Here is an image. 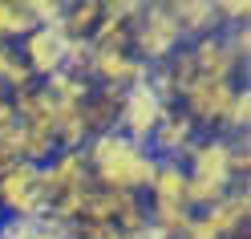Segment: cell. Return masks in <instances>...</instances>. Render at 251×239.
<instances>
[{
	"label": "cell",
	"instance_id": "1",
	"mask_svg": "<svg viewBox=\"0 0 251 239\" xmlns=\"http://www.w3.org/2000/svg\"><path fill=\"white\" fill-rule=\"evenodd\" d=\"M81 154L89 162L93 183L105 186V190H126V195H142L154 179V170H158V154L150 146L130 142L122 130L93 134Z\"/></svg>",
	"mask_w": 251,
	"mask_h": 239
},
{
	"label": "cell",
	"instance_id": "2",
	"mask_svg": "<svg viewBox=\"0 0 251 239\" xmlns=\"http://www.w3.org/2000/svg\"><path fill=\"white\" fill-rule=\"evenodd\" d=\"M182 45L186 41L178 33L175 17H170V8L166 4H142V12H138L134 25H130V53L142 61L146 69H158L182 49Z\"/></svg>",
	"mask_w": 251,
	"mask_h": 239
},
{
	"label": "cell",
	"instance_id": "3",
	"mask_svg": "<svg viewBox=\"0 0 251 239\" xmlns=\"http://www.w3.org/2000/svg\"><path fill=\"white\" fill-rule=\"evenodd\" d=\"M0 215L4 219H45L49 199L41 186V166L17 162L8 174H0Z\"/></svg>",
	"mask_w": 251,
	"mask_h": 239
},
{
	"label": "cell",
	"instance_id": "4",
	"mask_svg": "<svg viewBox=\"0 0 251 239\" xmlns=\"http://www.w3.org/2000/svg\"><path fill=\"white\" fill-rule=\"evenodd\" d=\"M235 89H239V81H191L182 89V98H178V109L186 118H191L199 130H219L223 126V118H227V109H231V102H235Z\"/></svg>",
	"mask_w": 251,
	"mask_h": 239
},
{
	"label": "cell",
	"instance_id": "5",
	"mask_svg": "<svg viewBox=\"0 0 251 239\" xmlns=\"http://www.w3.org/2000/svg\"><path fill=\"white\" fill-rule=\"evenodd\" d=\"M175 106H166L158 93H154L146 81L142 85H134V89H126V98H122V114H118V130L138 142V146H150V138L154 130L162 126V118L170 114Z\"/></svg>",
	"mask_w": 251,
	"mask_h": 239
},
{
	"label": "cell",
	"instance_id": "6",
	"mask_svg": "<svg viewBox=\"0 0 251 239\" xmlns=\"http://www.w3.org/2000/svg\"><path fill=\"white\" fill-rule=\"evenodd\" d=\"M17 49V57L28 65V73L37 77V81H45V77H53L65 69V53H69V37L61 33V25L53 28H33L21 45H12Z\"/></svg>",
	"mask_w": 251,
	"mask_h": 239
},
{
	"label": "cell",
	"instance_id": "7",
	"mask_svg": "<svg viewBox=\"0 0 251 239\" xmlns=\"http://www.w3.org/2000/svg\"><path fill=\"white\" fill-rule=\"evenodd\" d=\"M186 53H191L195 77H202V81H243V73H247L223 33H207V37L191 41Z\"/></svg>",
	"mask_w": 251,
	"mask_h": 239
},
{
	"label": "cell",
	"instance_id": "8",
	"mask_svg": "<svg viewBox=\"0 0 251 239\" xmlns=\"http://www.w3.org/2000/svg\"><path fill=\"white\" fill-rule=\"evenodd\" d=\"M178 162L186 166V174L195 179H215V183H235L231 174V142L219 138V134H199L191 146L178 154Z\"/></svg>",
	"mask_w": 251,
	"mask_h": 239
},
{
	"label": "cell",
	"instance_id": "9",
	"mask_svg": "<svg viewBox=\"0 0 251 239\" xmlns=\"http://www.w3.org/2000/svg\"><path fill=\"white\" fill-rule=\"evenodd\" d=\"M89 183H93V174H89V162H85L81 150H57L41 166V186H45V199L49 203L69 195V190H81Z\"/></svg>",
	"mask_w": 251,
	"mask_h": 239
},
{
	"label": "cell",
	"instance_id": "10",
	"mask_svg": "<svg viewBox=\"0 0 251 239\" xmlns=\"http://www.w3.org/2000/svg\"><path fill=\"white\" fill-rule=\"evenodd\" d=\"M150 77V69L138 61L134 53H105L93 49V65H89V81L93 85H109V89H134Z\"/></svg>",
	"mask_w": 251,
	"mask_h": 239
},
{
	"label": "cell",
	"instance_id": "11",
	"mask_svg": "<svg viewBox=\"0 0 251 239\" xmlns=\"http://www.w3.org/2000/svg\"><path fill=\"white\" fill-rule=\"evenodd\" d=\"M146 195H150L146 199L150 207H186V166L178 158H158V170H154Z\"/></svg>",
	"mask_w": 251,
	"mask_h": 239
},
{
	"label": "cell",
	"instance_id": "12",
	"mask_svg": "<svg viewBox=\"0 0 251 239\" xmlns=\"http://www.w3.org/2000/svg\"><path fill=\"white\" fill-rule=\"evenodd\" d=\"M122 98H126V89H109V85H93L89 89V98L81 102V118H85L89 138L93 134H105V130H118Z\"/></svg>",
	"mask_w": 251,
	"mask_h": 239
},
{
	"label": "cell",
	"instance_id": "13",
	"mask_svg": "<svg viewBox=\"0 0 251 239\" xmlns=\"http://www.w3.org/2000/svg\"><path fill=\"white\" fill-rule=\"evenodd\" d=\"M195 138H199V126H195V122H191V118H186L182 109L175 106V109H170V114L162 118V126L154 130V138H150V150L158 154V158H178V154H182L186 146H191Z\"/></svg>",
	"mask_w": 251,
	"mask_h": 239
},
{
	"label": "cell",
	"instance_id": "14",
	"mask_svg": "<svg viewBox=\"0 0 251 239\" xmlns=\"http://www.w3.org/2000/svg\"><path fill=\"white\" fill-rule=\"evenodd\" d=\"M166 8H170V17H175L186 45L207 37V33H219V12L211 0H178V4H166Z\"/></svg>",
	"mask_w": 251,
	"mask_h": 239
},
{
	"label": "cell",
	"instance_id": "15",
	"mask_svg": "<svg viewBox=\"0 0 251 239\" xmlns=\"http://www.w3.org/2000/svg\"><path fill=\"white\" fill-rule=\"evenodd\" d=\"M0 239H73V227L57 219H0Z\"/></svg>",
	"mask_w": 251,
	"mask_h": 239
},
{
	"label": "cell",
	"instance_id": "16",
	"mask_svg": "<svg viewBox=\"0 0 251 239\" xmlns=\"http://www.w3.org/2000/svg\"><path fill=\"white\" fill-rule=\"evenodd\" d=\"M101 25V0H77L65 4V17H61V33L69 41H89Z\"/></svg>",
	"mask_w": 251,
	"mask_h": 239
},
{
	"label": "cell",
	"instance_id": "17",
	"mask_svg": "<svg viewBox=\"0 0 251 239\" xmlns=\"http://www.w3.org/2000/svg\"><path fill=\"white\" fill-rule=\"evenodd\" d=\"M37 28L28 0H0V45H21Z\"/></svg>",
	"mask_w": 251,
	"mask_h": 239
},
{
	"label": "cell",
	"instance_id": "18",
	"mask_svg": "<svg viewBox=\"0 0 251 239\" xmlns=\"http://www.w3.org/2000/svg\"><path fill=\"white\" fill-rule=\"evenodd\" d=\"M41 89L53 98V106H81V102L89 98L93 81H85V77H77V73H69V69H61V73H53V77H45Z\"/></svg>",
	"mask_w": 251,
	"mask_h": 239
},
{
	"label": "cell",
	"instance_id": "19",
	"mask_svg": "<svg viewBox=\"0 0 251 239\" xmlns=\"http://www.w3.org/2000/svg\"><path fill=\"white\" fill-rule=\"evenodd\" d=\"M247 126H251V93H247V81H239L235 102H231L227 118H223V126H219L215 134L227 138V142H235V138H247Z\"/></svg>",
	"mask_w": 251,
	"mask_h": 239
},
{
	"label": "cell",
	"instance_id": "20",
	"mask_svg": "<svg viewBox=\"0 0 251 239\" xmlns=\"http://www.w3.org/2000/svg\"><path fill=\"white\" fill-rule=\"evenodd\" d=\"M114 227L122 235H134V231H142L150 227V203L142 195H126L122 207H118V215H114Z\"/></svg>",
	"mask_w": 251,
	"mask_h": 239
},
{
	"label": "cell",
	"instance_id": "21",
	"mask_svg": "<svg viewBox=\"0 0 251 239\" xmlns=\"http://www.w3.org/2000/svg\"><path fill=\"white\" fill-rule=\"evenodd\" d=\"M191 215L195 211H186V207H150V227L162 231L166 239H178L191 223Z\"/></svg>",
	"mask_w": 251,
	"mask_h": 239
},
{
	"label": "cell",
	"instance_id": "22",
	"mask_svg": "<svg viewBox=\"0 0 251 239\" xmlns=\"http://www.w3.org/2000/svg\"><path fill=\"white\" fill-rule=\"evenodd\" d=\"M4 93H21V89H28V85H37V77L28 73V65L17 57V49H12V61H8V69H4Z\"/></svg>",
	"mask_w": 251,
	"mask_h": 239
},
{
	"label": "cell",
	"instance_id": "23",
	"mask_svg": "<svg viewBox=\"0 0 251 239\" xmlns=\"http://www.w3.org/2000/svg\"><path fill=\"white\" fill-rule=\"evenodd\" d=\"M89 65H93V45H89V41H69V53H65V69L89 81Z\"/></svg>",
	"mask_w": 251,
	"mask_h": 239
},
{
	"label": "cell",
	"instance_id": "24",
	"mask_svg": "<svg viewBox=\"0 0 251 239\" xmlns=\"http://www.w3.org/2000/svg\"><path fill=\"white\" fill-rule=\"evenodd\" d=\"M247 170H251V146H247V138H235L231 142V174L247 179Z\"/></svg>",
	"mask_w": 251,
	"mask_h": 239
},
{
	"label": "cell",
	"instance_id": "25",
	"mask_svg": "<svg viewBox=\"0 0 251 239\" xmlns=\"http://www.w3.org/2000/svg\"><path fill=\"white\" fill-rule=\"evenodd\" d=\"M12 126H17V109H12V98H8V93H0V134L12 130Z\"/></svg>",
	"mask_w": 251,
	"mask_h": 239
},
{
	"label": "cell",
	"instance_id": "26",
	"mask_svg": "<svg viewBox=\"0 0 251 239\" xmlns=\"http://www.w3.org/2000/svg\"><path fill=\"white\" fill-rule=\"evenodd\" d=\"M122 239H166L162 231H154V227H142V231H134V235H122Z\"/></svg>",
	"mask_w": 251,
	"mask_h": 239
}]
</instances>
